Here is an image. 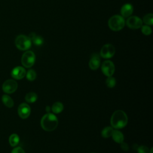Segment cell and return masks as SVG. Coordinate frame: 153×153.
<instances>
[{
    "mask_svg": "<svg viewBox=\"0 0 153 153\" xmlns=\"http://www.w3.org/2000/svg\"><path fill=\"white\" fill-rule=\"evenodd\" d=\"M26 75V78L29 81L35 80L36 76V74L33 69L28 70Z\"/></svg>",
    "mask_w": 153,
    "mask_h": 153,
    "instance_id": "23",
    "label": "cell"
},
{
    "mask_svg": "<svg viewBox=\"0 0 153 153\" xmlns=\"http://www.w3.org/2000/svg\"><path fill=\"white\" fill-rule=\"evenodd\" d=\"M149 152H150V153H152V148L151 149V150L149 151Z\"/></svg>",
    "mask_w": 153,
    "mask_h": 153,
    "instance_id": "29",
    "label": "cell"
},
{
    "mask_svg": "<svg viewBox=\"0 0 153 153\" xmlns=\"http://www.w3.org/2000/svg\"><path fill=\"white\" fill-rule=\"evenodd\" d=\"M115 53V48L112 44H105L101 48L100 55L104 59H110L114 56Z\"/></svg>",
    "mask_w": 153,
    "mask_h": 153,
    "instance_id": "7",
    "label": "cell"
},
{
    "mask_svg": "<svg viewBox=\"0 0 153 153\" xmlns=\"http://www.w3.org/2000/svg\"><path fill=\"white\" fill-rule=\"evenodd\" d=\"M28 36L31 40V41L33 42V44L36 45H38V46L41 45L44 42L43 38L40 36L36 35L35 33H30V35Z\"/></svg>",
    "mask_w": 153,
    "mask_h": 153,
    "instance_id": "14",
    "label": "cell"
},
{
    "mask_svg": "<svg viewBox=\"0 0 153 153\" xmlns=\"http://www.w3.org/2000/svg\"><path fill=\"white\" fill-rule=\"evenodd\" d=\"M35 62V54L32 51H26L25 52L22 57L21 62L25 68L32 67Z\"/></svg>",
    "mask_w": 153,
    "mask_h": 153,
    "instance_id": "5",
    "label": "cell"
},
{
    "mask_svg": "<svg viewBox=\"0 0 153 153\" xmlns=\"http://www.w3.org/2000/svg\"><path fill=\"white\" fill-rule=\"evenodd\" d=\"M106 84L109 88H113L116 84L115 78L111 76H108L106 80Z\"/></svg>",
    "mask_w": 153,
    "mask_h": 153,
    "instance_id": "24",
    "label": "cell"
},
{
    "mask_svg": "<svg viewBox=\"0 0 153 153\" xmlns=\"http://www.w3.org/2000/svg\"><path fill=\"white\" fill-rule=\"evenodd\" d=\"M142 22L148 26H152L153 25V14L152 13H148L145 14L143 19Z\"/></svg>",
    "mask_w": 153,
    "mask_h": 153,
    "instance_id": "19",
    "label": "cell"
},
{
    "mask_svg": "<svg viewBox=\"0 0 153 153\" xmlns=\"http://www.w3.org/2000/svg\"><path fill=\"white\" fill-rule=\"evenodd\" d=\"M38 98L37 94L34 92H30L26 94L25 100L28 103H33L35 102Z\"/></svg>",
    "mask_w": 153,
    "mask_h": 153,
    "instance_id": "20",
    "label": "cell"
},
{
    "mask_svg": "<svg viewBox=\"0 0 153 153\" xmlns=\"http://www.w3.org/2000/svg\"><path fill=\"white\" fill-rule=\"evenodd\" d=\"M11 153H25V151L23 149V148L18 146V147L14 148L11 151Z\"/></svg>",
    "mask_w": 153,
    "mask_h": 153,
    "instance_id": "26",
    "label": "cell"
},
{
    "mask_svg": "<svg viewBox=\"0 0 153 153\" xmlns=\"http://www.w3.org/2000/svg\"><path fill=\"white\" fill-rule=\"evenodd\" d=\"M93 153H94V152H93Z\"/></svg>",
    "mask_w": 153,
    "mask_h": 153,
    "instance_id": "30",
    "label": "cell"
},
{
    "mask_svg": "<svg viewBox=\"0 0 153 153\" xmlns=\"http://www.w3.org/2000/svg\"><path fill=\"white\" fill-rule=\"evenodd\" d=\"M124 18L121 15H114L109 18L108 22L109 28L113 31H120L122 30L126 23Z\"/></svg>",
    "mask_w": 153,
    "mask_h": 153,
    "instance_id": "3",
    "label": "cell"
},
{
    "mask_svg": "<svg viewBox=\"0 0 153 153\" xmlns=\"http://www.w3.org/2000/svg\"><path fill=\"white\" fill-rule=\"evenodd\" d=\"M100 65V56L97 53H93L90 59L88 65L91 69L96 70L97 69Z\"/></svg>",
    "mask_w": 153,
    "mask_h": 153,
    "instance_id": "11",
    "label": "cell"
},
{
    "mask_svg": "<svg viewBox=\"0 0 153 153\" xmlns=\"http://www.w3.org/2000/svg\"><path fill=\"white\" fill-rule=\"evenodd\" d=\"M18 85L16 81L13 79H7L2 84V90L5 93L11 94L14 93L17 88Z\"/></svg>",
    "mask_w": 153,
    "mask_h": 153,
    "instance_id": "9",
    "label": "cell"
},
{
    "mask_svg": "<svg viewBox=\"0 0 153 153\" xmlns=\"http://www.w3.org/2000/svg\"><path fill=\"white\" fill-rule=\"evenodd\" d=\"M11 75L14 79H21L26 75V71L25 68L22 66H17L12 70Z\"/></svg>",
    "mask_w": 153,
    "mask_h": 153,
    "instance_id": "13",
    "label": "cell"
},
{
    "mask_svg": "<svg viewBox=\"0 0 153 153\" xmlns=\"http://www.w3.org/2000/svg\"><path fill=\"white\" fill-rule=\"evenodd\" d=\"M30 114V108L27 103H22L18 107V114L23 119L27 118Z\"/></svg>",
    "mask_w": 153,
    "mask_h": 153,
    "instance_id": "10",
    "label": "cell"
},
{
    "mask_svg": "<svg viewBox=\"0 0 153 153\" xmlns=\"http://www.w3.org/2000/svg\"><path fill=\"white\" fill-rule=\"evenodd\" d=\"M63 109V105L60 102H56L54 103L51 107L52 111L55 114L60 113Z\"/></svg>",
    "mask_w": 153,
    "mask_h": 153,
    "instance_id": "17",
    "label": "cell"
},
{
    "mask_svg": "<svg viewBox=\"0 0 153 153\" xmlns=\"http://www.w3.org/2000/svg\"><path fill=\"white\" fill-rule=\"evenodd\" d=\"M41 126L45 131H53L58 126V120L54 114L47 113L42 117Z\"/></svg>",
    "mask_w": 153,
    "mask_h": 153,
    "instance_id": "2",
    "label": "cell"
},
{
    "mask_svg": "<svg viewBox=\"0 0 153 153\" xmlns=\"http://www.w3.org/2000/svg\"><path fill=\"white\" fill-rule=\"evenodd\" d=\"M128 122V117L122 110L115 111L111 116V124L113 128L120 129L124 127Z\"/></svg>",
    "mask_w": 153,
    "mask_h": 153,
    "instance_id": "1",
    "label": "cell"
},
{
    "mask_svg": "<svg viewBox=\"0 0 153 153\" xmlns=\"http://www.w3.org/2000/svg\"><path fill=\"white\" fill-rule=\"evenodd\" d=\"M137 151L138 153H149V148L145 145H141L138 146Z\"/></svg>",
    "mask_w": 153,
    "mask_h": 153,
    "instance_id": "25",
    "label": "cell"
},
{
    "mask_svg": "<svg viewBox=\"0 0 153 153\" xmlns=\"http://www.w3.org/2000/svg\"><path fill=\"white\" fill-rule=\"evenodd\" d=\"M133 13V7L131 4L126 3L124 4L120 10L121 16L124 18H127L131 16Z\"/></svg>",
    "mask_w": 153,
    "mask_h": 153,
    "instance_id": "12",
    "label": "cell"
},
{
    "mask_svg": "<svg viewBox=\"0 0 153 153\" xmlns=\"http://www.w3.org/2000/svg\"><path fill=\"white\" fill-rule=\"evenodd\" d=\"M112 137L113 138V140L118 143H121L124 142V135L119 130H114Z\"/></svg>",
    "mask_w": 153,
    "mask_h": 153,
    "instance_id": "15",
    "label": "cell"
},
{
    "mask_svg": "<svg viewBox=\"0 0 153 153\" xmlns=\"http://www.w3.org/2000/svg\"><path fill=\"white\" fill-rule=\"evenodd\" d=\"M15 45L20 50H27L31 47L32 41L29 36L24 35H19L15 39Z\"/></svg>",
    "mask_w": 153,
    "mask_h": 153,
    "instance_id": "4",
    "label": "cell"
},
{
    "mask_svg": "<svg viewBox=\"0 0 153 153\" xmlns=\"http://www.w3.org/2000/svg\"><path fill=\"white\" fill-rule=\"evenodd\" d=\"M121 148L124 151H128L129 149V146L127 145V143L126 142H124L121 143Z\"/></svg>",
    "mask_w": 153,
    "mask_h": 153,
    "instance_id": "27",
    "label": "cell"
},
{
    "mask_svg": "<svg viewBox=\"0 0 153 153\" xmlns=\"http://www.w3.org/2000/svg\"><path fill=\"white\" fill-rule=\"evenodd\" d=\"M140 28H141L142 33L146 36L150 35L152 33V29L150 27V26L146 25H142Z\"/></svg>",
    "mask_w": 153,
    "mask_h": 153,
    "instance_id": "22",
    "label": "cell"
},
{
    "mask_svg": "<svg viewBox=\"0 0 153 153\" xmlns=\"http://www.w3.org/2000/svg\"><path fill=\"white\" fill-rule=\"evenodd\" d=\"M125 23L131 29H138L143 25L142 20L136 16H131L127 17Z\"/></svg>",
    "mask_w": 153,
    "mask_h": 153,
    "instance_id": "6",
    "label": "cell"
},
{
    "mask_svg": "<svg viewBox=\"0 0 153 153\" xmlns=\"http://www.w3.org/2000/svg\"><path fill=\"white\" fill-rule=\"evenodd\" d=\"M113 131H114V129H113L112 127H109V126H107L102 130V131L101 132L102 136L104 138L109 137L110 136H112Z\"/></svg>",
    "mask_w": 153,
    "mask_h": 153,
    "instance_id": "18",
    "label": "cell"
},
{
    "mask_svg": "<svg viewBox=\"0 0 153 153\" xmlns=\"http://www.w3.org/2000/svg\"><path fill=\"white\" fill-rule=\"evenodd\" d=\"M20 139L17 134H12L9 137V143L11 146H16L19 142Z\"/></svg>",
    "mask_w": 153,
    "mask_h": 153,
    "instance_id": "21",
    "label": "cell"
},
{
    "mask_svg": "<svg viewBox=\"0 0 153 153\" xmlns=\"http://www.w3.org/2000/svg\"><path fill=\"white\" fill-rule=\"evenodd\" d=\"M46 111H47V112H48V113L50 112V108L49 106H46Z\"/></svg>",
    "mask_w": 153,
    "mask_h": 153,
    "instance_id": "28",
    "label": "cell"
},
{
    "mask_svg": "<svg viewBox=\"0 0 153 153\" xmlns=\"http://www.w3.org/2000/svg\"><path fill=\"white\" fill-rule=\"evenodd\" d=\"M101 69L105 75L111 76L115 72V65L112 61L107 60L104 61L102 64Z\"/></svg>",
    "mask_w": 153,
    "mask_h": 153,
    "instance_id": "8",
    "label": "cell"
},
{
    "mask_svg": "<svg viewBox=\"0 0 153 153\" xmlns=\"http://www.w3.org/2000/svg\"><path fill=\"white\" fill-rule=\"evenodd\" d=\"M2 101L3 103L8 108H12L14 105L13 100L7 94H4L2 96Z\"/></svg>",
    "mask_w": 153,
    "mask_h": 153,
    "instance_id": "16",
    "label": "cell"
}]
</instances>
